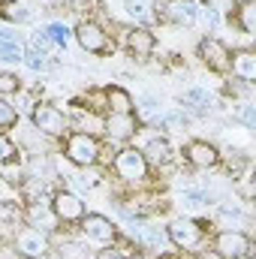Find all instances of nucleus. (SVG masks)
Listing matches in <instances>:
<instances>
[{
    "instance_id": "nucleus-1",
    "label": "nucleus",
    "mask_w": 256,
    "mask_h": 259,
    "mask_svg": "<svg viewBox=\"0 0 256 259\" xmlns=\"http://www.w3.org/2000/svg\"><path fill=\"white\" fill-rule=\"evenodd\" d=\"M100 154H103V142H100L94 133L78 130V133H69V136H66L64 157L72 163V166H78V169L97 166V163H100Z\"/></svg>"
},
{
    "instance_id": "nucleus-2",
    "label": "nucleus",
    "mask_w": 256,
    "mask_h": 259,
    "mask_svg": "<svg viewBox=\"0 0 256 259\" xmlns=\"http://www.w3.org/2000/svg\"><path fill=\"white\" fill-rule=\"evenodd\" d=\"M112 169H115V175H118L121 181H127V184H145L148 175H151V166H148L145 154H142L139 148H130V145L115 154Z\"/></svg>"
},
{
    "instance_id": "nucleus-3",
    "label": "nucleus",
    "mask_w": 256,
    "mask_h": 259,
    "mask_svg": "<svg viewBox=\"0 0 256 259\" xmlns=\"http://www.w3.org/2000/svg\"><path fill=\"white\" fill-rule=\"evenodd\" d=\"M30 124L36 133H42L46 139H61L69 133V118L58 106H49V103H36L33 112H30Z\"/></svg>"
},
{
    "instance_id": "nucleus-4",
    "label": "nucleus",
    "mask_w": 256,
    "mask_h": 259,
    "mask_svg": "<svg viewBox=\"0 0 256 259\" xmlns=\"http://www.w3.org/2000/svg\"><path fill=\"white\" fill-rule=\"evenodd\" d=\"M72 36H75V42L81 46V52H88V55H109L112 49H115V42H112V36L106 33V27L103 24H97V21H78L75 24V30H72Z\"/></svg>"
},
{
    "instance_id": "nucleus-5",
    "label": "nucleus",
    "mask_w": 256,
    "mask_h": 259,
    "mask_svg": "<svg viewBox=\"0 0 256 259\" xmlns=\"http://www.w3.org/2000/svg\"><path fill=\"white\" fill-rule=\"evenodd\" d=\"M12 247L21 259H42L52 253V241H49V232L36 229V226H21L15 235H12Z\"/></svg>"
},
{
    "instance_id": "nucleus-6",
    "label": "nucleus",
    "mask_w": 256,
    "mask_h": 259,
    "mask_svg": "<svg viewBox=\"0 0 256 259\" xmlns=\"http://www.w3.org/2000/svg\"><path fill=\"white\" fill-rule=\"evenodd\" d=\"M166 238L178 247V250H196L205 241V223L190 220V217H175L166 226Z\"/></svg>"
},
{
    "instance_id": "nucleus-7",
    "label": "nucleus",
    "mask_w": 256,
    "mask_h": 259,
    "mask_svg": "<svg viewBox=\"0 0 256 259\" xmlns=\"http://www.w3.org/2000/svg\"><path fill=\"white\" fill-rule=\"evenodd\" d=\"M211 250L217 259H244L250 250V235L241 232V229H223L214 235L211 241Z\"/></svg>"
},
{
    "instance_id": "nucleus-8",
    "label": "nucleus",
    "mask_w": 256,
    "mask_h": 259,
    "mask_svg": "<svg viewBox=\"0 0 256 259\" xmlns=\"http://www.w3.org/2000/svg\"><path fill=\"white\" fill-rule=\"evenodd\" d=\"M52 214H55L58 223L75 226V223H81V217L88 214V208H84V202H81L75 193L58 190V193H52Z\"/></svg>"
},
{
    "instance_id": "nucleus-9",
    "label": "nucleus",
    "mask_w": 256,
    "mask_h": 259,
    "mask_svg": "<svg viewBox=\"0 0 256 259\" xmlns=\"http://www.w3.org/2000/svg\"><path fill=\"white\" fill-rule=\"evenodd\" d=\"M199 61L208 66L211 72H229V58H232V52L226 49V42L223 39H217V36H205V39H199Z\"/></svg>"
},
{
    "instance_id": "nucleus-10",
    "label": "nucleus",
    "mask_w": 256,
    "mask_h": 259,
    "mask_svg": "<svg viewBox=\"0 0 256 259\" xmlns=\"http://www.w3.org/2000/svg\"><path fill=\"white\" fill-rule=\"evenodd\" d=\"M78 226H81V235L88 241H97V244H112L118 238V226L106 214H84Z\"/></svg>"
},
{
    "instance_id": "nucleus-11",
    "label": "nucleus",
    "mask_w": 256,
    "mask_h": 259,
    "mask_svg": "<svg viewBox=\"0 0 256 259\" xmlns=\"http://www.w3.org/2000/svg\"><path fill=\"white\" fill-rule=\"evenodd\" d=\"M154 9H157V18L172 21V24H187L190 27L193 21L199 18V9H196L193 0H163V3L157 0Z\"/></svg>"
},
{
    "instance_id": "nucleus-12",
    "label": "nucleus",
    "mask_w": 256,
    "mask_h": 259,
    "mask_svg": "<svg viewBox=\"0 0 256 259\" xmlns=\"http://www.w3.org/2000/svg\"><path fill=\"white\" fill-rule=\"evenodd\" d=\"M184 154H187V163L196 166V169H217L220 160H223L220 151H217V145H211V142H205V139H193V142H187Z\"/></svg>"
},
{
    "instance_id": "nucleus-13",
    "label": "nucleus",
    "mask_w": 256,
    "mask_h": 259,
    "mask_svg": "<svg viewBox=\"0 0 256 259\" xmlns=\"http://www.w3.org/2000/svg\"><path fill=\"white\" fill-rule=\"evenodd\" d=\"M103 133H106L109 142L124 145V142H130L139 133V121H136V115H109L103 121Z\"/></svg>"
},
{
    "instance_id": "nucleus-14",
    "label": "nucleus",
    "mask_w": 256,
    "mask_h": 259,
    "mask_svg": "<svg viewBox=\"0 0 256 259\" xmlns=\"http://www.w3.org/2000/svg\"><path fill=\"white\" fill-rule=\"evenodd\" d=\"M24 220H27V226H36V229H42V232L55 229L58 220H55V214H52V196H49V199H46V196L30 199V202H27V211H24Z\"/></svg>"
},
{
    "instance_id": "nucleus-15",
    "label": "nucleus",
    "mask_w": 256,
    "mask_h": 259,
    "mask_svg": "<svg viewBox=\"0 0 256 259\" xmlns=\"http://www.w3.org/2000/svg\"><path fill=\"white\" fill-rule=\"evenodd\" d=\"M124 46L133 58H151L157 49V36L148 27H130L127 36H124Z\"/></svg>"
},
{
    "instance_id": "nucleus-16",
    "label": "nucleus",
    "mask_w": 256,
    "mask_h": 259,
    "mask_svg": "<svg viewBox=\"0 0 256 259\" xmlns=\"http://www.w3.org/2000/svg\"><path fill=\"white\" fill-rule=\"evenodd\" d=\"M139 151L145 154L148 166H157V169H160V166H169V163H172V157H175V154H172V145H169V139H166V136H151Z\"/></svg>"
},
{
    "instance_id": "nucleus-17",
    "label": "nucleus",
    "mask_w": 256,
    "mask_h": 259,
    "mask_svg": "<svg viewBox=\"0 0 256 259\" xmlns=\"http://www.w3.org/2000/svg\"><path fill=\"white\" fill-rule=\"evenodd\" d=\"M103 106L109 109V115H133V109H136L133 94L121 84H109L103 91Z\"/></svg>"
},
{
    "instance_id": "nucleus-18",
    "label": "nucleus",
    "mask_w": 256,
    "mask_h": 259,
    "mask_svg": "<svg viewBox=\"0 0 256 259\" xmlns=\"http://www.w3.org/2000/svg\"><path fill=\"white\" fill-rule=\"evenodd\" d=\"M229 69H232V75H235L238 81L253 84L256 81V52L253 49H238V52H232Z\"/></svg>"
},
{
    "instance_id": "nucleus-19",
    "label": "nucleus",
    "mask_w": 256,
    "mask_h": 259,
    "mask_svg": "<svg viewBox=\"0 0 256 259\" xmlns=\"http://www.w3.org/2000/svg\"><path fill=\"white\" fill-rule=\"evenodd\" d=\"M232 24L244 33V36H253L256 33V0H238L235 9H232Z\"/></svg>"
},
{
    "instance_id": "nucleus-20",
    "label": "nucleus",
    "mask_w": 256,
    "mask_h": 259,
    "mask_svg": "<svg viewBox=\"0 0 256 259\" xmlns=\"http://www.w3.org/2000/svg\"><path fill=\"white\" fill-rule=\"evenodd\" d=\"M24 226V211L12 202H0V232L3 235H15Z\"/></svg>"
},
{
    "instance_id": "nucleus-21",
    "label": "nucleus",
    "mask_w": 256,
    "mask_h": 259,
    "mask_svg": "<svg viewBox=\"0 0 256 259\" xmlns=\"http://www.w3.org/2000/svg\"><path fill=\"white\" fill-rule=\"evenodd\" d=\"M181 106H184V109H193L196 115H208V109H211V97H208L202 88H193V91H187V94L181 97Z\"/></svg>"
},
{
    "instance_id": "nucleus-22",
    "label": "nucleus",
    "mask_w": 256,
    "mask_h": 259,
    "mask_svg": "<svg viewBox=\"0 0 256 259\" xmlns=\"http://www.w3.org/2000/svg\"><path fill=\"white\" fill-rule=\"evenodd\" d=\"M72 181H75V187H78V190H94V187L103 181V172H100L97 166H84Z\"/></svg>"
},
{
    "instance_id": "nucleus-23",
    "label": "nucleus",
    "mask_w": 256,
    "mask_h": 259,
    "mask_svg": "<svg viewBox=\"0 0 256 259\" xmlns=\"http://www.w3.org/2000/svg\"><path fill=\"white\" fill-rule=\"evenodd\" d=\"M58 49H66V42H69V36H72V30L66 27L64 21H52V24H46V30H42Z\"/></svg>"
},
{
    "instance_id": "nucleus-24",
    "label": "nucleus",
    "mask_w": 256,
    "mask_h": 259,
    "mask_svg": "<svg viewBox=\"0 0 256 259\" xmlns=\"http://www.w3.org/2000/svg\"><path fill=\"white\" fill-rule=\"evenodd\" d=\"M58 256L61 259H91V253H88V247L81 241L66 238V241H61V247H58Z\"/></svg>"
},
{
    "instance_id": "nucleus-25",
    "label": "nucleus",
    "mask_w": 256,
    "mask_h": 259,
    "mask_svg": "<svg viewBox=\"0 0 256 259\" xmlns=\"http://www.w3.org/2000/svg\"><path fill=\"white\" fill-rule=\"evenodd\" d=\"M15 124H18V109L6 97H0V130H12Z\"/></svg>"
},
{
    "instance_id": "nucleus-26",
    "label": "nucleus",
    "mask_w": 256,
    "mask_h": 259,
    "mask_svg": "<svg viewBox=\"0 0 256 259\" xmlns=\"http://www.w3.org/2000/svg\"><path fill=\"white\" fill-rule=\"evenodd\" d=\"M21 91V78L9 69H0V97H12Z\"/></svg>"
},
{
    "instance_id": "nucleus-27",
    "label": "nucleus",
    "mask_w": 256,
    "mask_h": 259,
    "mask_svg": "<svg viewBox=\"0 0 256 259\" xmlns=\"http://www.w3.org/2000/svg\"><path fill=\"white\" fill-rule=\"evenodd\" d=\"M139 115H142L145 121H154V124H157V121H160V103H157L154 97H142V100H139Z\"/></svg>"
},
{
    "instance_id": "nucleus-28",
    "label": "nucleus",
    "mask_w": 256,
    "mask_h": 259,
    "mask_svg": "<svg viewBox=\"0 0 256 259\" xmlns=\"http://www.w3.org/2000/svg\"><path fill=\"white\" fill-rule=\"evenodd\" d=\"M21 58H24V52H21L18 42H6V39H0V61H3V64H18Z\"/></svg>"
},
{
    "instance_id": "nucleus-29",
    "label": "nucleus",
    "mask_w": 256,
    "mask_h": 259,
    "mask_svg": "<svg viewBox=\"0 0 256 259\" xmlns=\"http://www.w3.org/2000/svg\"><path fill=\"white\" fill-rule=\"evenodd\" d=\"M15 157H18V145L0 130V163H12Z\"/></svg>"
},
{
    "instance_id": "nucleus-30",
    "label": "nucleus",
    "mask_w": 256,
    "mask_h": 259,
    "mask_svg": "<svg viewBox=\"0 0 256 259\" xmlns=\"http://www.w3.org/2000/svg\"><path fill=\"white\" fill-rule=\"evenodd\" d=\"M21 61L30 66L33 72H42V69L49 66V58H46L42 52H36V49H33V52H24V58H21Z\"/></svg>"
},
{
    "instance_id": "nucleus-31",
    "label": "nucleus",
    "mask_w": 256,
    "mask_h": 259,
    "mask_svg": "<svg viewBox=\"0 0 256 259\" xmlns=\"http://www.w3.org/2000/svg\"><path fill=\"white\" fill-rule=\"evenodd\" d=\"M214 196L208 193V190H184V205H190V208H199V205H208Z\"/></svg>"
},
{
    "instance_id": "nucleus-32",
    "label": "nucleus",
    "mask_w": 256,
    "mask_h": 259,
    "mask_svg": "<svg viewBox=\"0 0 256 259\" xmlns=\"http://www.w3.org/2000/svg\"><path fill=\"white\" fill-rule=\"evenodd\" d=\"M3 18L15 21V24H24V21H30V12L21 9V6H3Z\"/></svg>"
},
{
    "instance_id": "nucleus-33",
    "label": "nucleus",
    "mask_w": 256,
    "mask_h": 259,
    "mask_svg": "<svg viewBox=\"0 0 256 259\" xmlns=\"http://www.w3.org/2000/svg\"><path fill=\"white\" fill-rule=\"evenodd\" d=\"M235 115H238V121H241V124H244L247 130L256 124V109L250 106V100H244V103L238 106V112H235Z\"/></svg>"
},
{
    "instance_id": "nucleus-34",
    "label": "nucleus",
    "mask_w": 256,
    "mask_h": 259,
    "mask_svg": "<svg viewBox=\"0 0 256 259\" xmlns=\"http://www.w3.org/2000/svg\"><path fill=\"white\" fill-rule=\"evenodd\" d=\"M235 3H238V0H205V6H208V9H214L217 15H223V12L235 9Z\"/></svg>"
},
{
    "instance_id": "nucleus-35",
    "label": "nucleus",
    "mask_w": 256,
    "mask_h": 259,
    "mask_svg": "<svg viewBox=\"0 0 256 259\" xmlns=\"http://www.w3.org/2000/svg\"><path fill=\"white\" fill-rule=\"evenodd\" d=\"M94 259H127V253H124L121 247H115V244H106V247H103Z\"/></svg>"
},
{
    "instance_id": "nucleus-36",
    "label": "nucleus",
    "mask_w": 256,
    "mask_h": 259,
    "mask_svg": "<svg viewBox=\"0 0 256 259\" xmlns=\"http://www.w3.org/2000/svg\"><path fill=\"white\" fill-rule=\"evenodd\" d=\"M199 15H202V18H205V24H211V27H214V24H217V21H220V15H217V12H214V9H208V6H205V9H202V12H199Z\"/></svg>"
},
{
    "instance_id": "nucleus-37",
    "label": "nucleus",
    "mask_w": 256,
    "mask_h": 259,
    "mask_svg": "<svg viewBox=\"0 0 256 259\" xmlns=\"http://www.w3.org/2000/svg\"><path fill=\"white\" fill-rule=\"evenodd\" d=\"M0 259H21L15 253V247L12 244H0Z\"/></svg>"
},
{
    "instance_id": "nucleus-38",
    "label": "nucleus",
    "mask_w": 256,
    "mask_h": 259,
    "mask_svg": "<svg viewBox=\"0 0 256 259\" xmlns=\"http://www.w3.org/2000/svg\"><path fill=\"white\" fill-rule=\"evenodd\" d=\"M130 15H145V3L142 0H133V3H127Z\"/></svg>"
}]
</instances>
